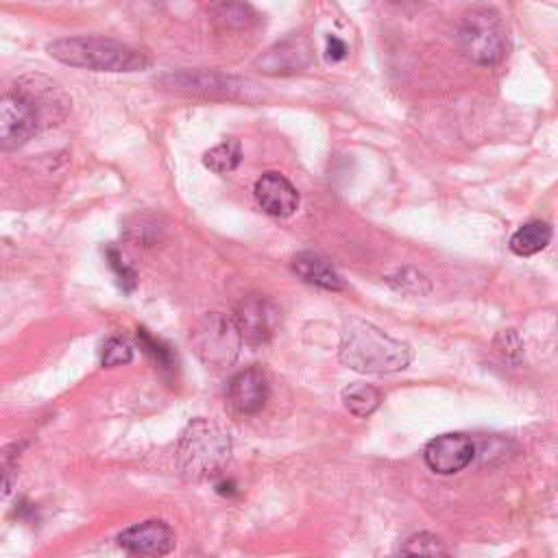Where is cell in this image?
I'll return each mask as SVG.
<instances>
[{
  "mask_svg": "<svg viewBox=\"0 0 558 558\" xmlns=\"http://www.w3.org/2000/svg\"><path fill=\"white\" fill-rule=\"evenodd\" d=\"M458 46L462 54L480 65L499 63L508 52L506 24L493 7H473L458 26Z\"/></svg>",
  "mask_w": 558,
  "mask_h": 558,
  "instance_id": "4",
  "label": "cell"
},
{
  "mask_svg": "<svg viewBox=\"0 0 558 558\" xmlns=\"http://www.w3.org/2000/svg\"><path fill=\"white\" fill-rule=\"evenodd\" d=\"M255 198L259 207L275 216V218H286L292 216L299 207V192L296 187L279 172H264L255 181Z\"/></svg>",
  "mask_w": 558,
  "mask_h": 558,
  "instance_id": "13",
  "label": "cell"
},
{
  "mask_svg": "<svg viewBox=\"0 0 558 558\" xmlns=\"http://www.w3.org/2000/svg\"><path fill=\"white\" fill-rule=\"evenodd\" d=\"M131 357H133V349L122 338H109L102 344V355H100L102 366H109V368L122 366V364H129Z\"/></svg>",
  "mask_w": 558,
  "mask_h": 558,
  "instance_id": "21",
  "label": "cell"
},
{
  "mask_svg": "<svg viewBox=\"0 0 558 558\" xmlns=\"http://www.w3.org/2000/svg\"><path fill=\"white\" fill-rule=\"evenodd\" d=\"M120 547L135 556H146V558H159L172 551L174 547V532L166 521H144L126 527L118 536Z\"/></svg>",
  "mask_w": 558,
  "mask_h": 558,
  "instance_id": "11",
  "label": "cell"
},
{
  "mask_svg": "<svg viewBox=\"0 0 558 558\" xmlns=\"http://www.w3.org/2000/svg\"><path fill=\"white\" fill-rule=\"evenodd\" d=\"M495 349L499 351V355L508 362H519L523 355V342L519 338V333L514 329H504L495 336Z\"/></svg>",
  "mask_w": 558,
  "mask_h": 558,
  "instance_id": "22",
  "label": "cell"
},
{
  "mask_svg": "<svg viewBox=\"0 0 558 558\" xmlns=\"http://www.w3.org/2000/svg\"><path fill=\"white\" fill-rule=\"evenodd\" d=\"M48 54L65 65L94 72H137L150 65V59L144 52L118 39L96 35L57 39L48 44Z\"/></svg>",
  "mask_w": 558,
  "mask_h": 558,
  "instance_id": "2",
  "label": "cell"
},
{
  "mask_svg": "<svg viewBox=\"0 0 558 558\" xmlns=\"http://www.w3.org/2000/svg\"><path fill=\"white\" fill-rule=\"evenodd\" d=\"M347 57V44L342 39H338L336 35L327 37V59L331 61H340Z\"/></svg>",
  "mask_w": 558,
  "mask_h": 558,
  "instance_id": "25",
  "label": "cell"
},
{
  "mask_svg": "<svg viewBox=\"0 0 558 558\" xmlns=\"http://www.w3.org/2000/svg\"><path fill=\"white\" fill-rule=\"evenodd\" d=\"M551 240V227L543 220H530L519 227L510 238V251L521 257L541 253Z\"/></svg>",
  "mask_w": 558,
  "mask_h": 558,
  "instance_id": "15",
  "label": "cell"
},
{
  "mask_svg": "<svg viewBox=\"0 0 558 558\" xmlns=\"http://www.w3.org/2000/svg\"><path fill=\"white\" fill-rule=\"evenodd\" d=\"M137 342H140V347L144 349V353H146L159 368H163V371H172V368H174L177 357H174V353L170 351V347H168L166 342H161L159 338L150 336L144 327L137 329Z\"/></svg>",
  "mask_w": 558,
  "mask_h": 558,
  "instance_id": "20",
  "label": "cell"
},
{
  "mask_svg": "<svg viewBox=\"0 0 558 558\" xmlns=\"http://www.w3.org/2000/svg\"><path fill=\"white\" fill-rule=\"evenodd\" d=\"M255 11L248 7V4H238V2H231V4H218L214 9V20L220 28L225 31H242V28H248L253 22H255Z\"/></svg>",
  "mask_w": 558,
  "mask_h": 558,
  "instance_id": "19",
  "label": "cell"
},
{
  "mask_svg": "<svg viewBox=\"0 0 558 558\" xmlns=\"http://www.w3.org/2000/svg\"><path fill=\"white\" fill-rule=\"evenodd\" d=\"M231 320L244 344L262 347L277 331L279 310L270 299L262 294H248L238 303Z\"/></svg>",
  "mask_w": 558,
  "mask_h": 558,
  "instance_id": "7",
  "label": "cell"
},
{
  "mask_svg": "<svg viewBox=\"0 0 558 558\" xmlns=\"http://www.w3.org/2000/svg\"><path fill=\"white\" fill-rule=\"evenodd\" d=\"M397 558H449V556L442 541L436 534L418 532L401 545Z\"/></svg>",
  "mask_w": 558,
  "mask_h": 558,
  "instance_id": "17",
  "label": "cell"
},
{
  "mask_svg": "<svg viewBox=\"0 0 558 558\" xmlns=\"http://www.w3.org/2000/svg\"><path fill=\"white\" fill-rule=\"evenodd\" d=\"M190 342L198 360L211 368L231 366L240 353L242 338L233 320L220 312L205 314L192 329Z\"/></svg>",
  "mask_w": 558,
  "mask_h": 558,
  "instance_id": "6",
  "label": "cell"
},
{
  "mask_svg": "<svg viewBox=\"0 0 558 558\" xmlns=\"http://www.w3.org/2000/svg\"><path fill=\"white\" fill-rule=\"evenodd\" d=\"M13 469H15V456L13 453H4L0 460V501L9 495L11 490V477H13Z\"/></svg>",
  "mask_w": 558,
  "mask_h": 558,
  "instance_id": "24",
  "label": "cell"
},
{
  "mask_svg": "<svg viewBox=\"0 0 558 558\" xmlns=\"http://www.w3.org/2000/svg\"><path fill=\"white\" fill-rule=\"evenodd\" d=\"M340 362L357 373H397L412 360V349L366 320H351L340 340Z\"/></svg>",
  "mask_w": 558,
  "mask_h": 558,
  "instance_id": "1",
  "label": "cell"
},
{
  "mask_svg": "<svg viewBox=\"0 0 558 558\" xmlns=\"http://www.w3.org/2000/svg\"><path fill=\"white\" fill-rule=\"evenodd\" d=\"M39 129V116L17 92L0 94V150H15Z\"/></svg>",
  "mask_w": 558,
  "mask_h": 558,
  "instance_id": "8",
  "label": "cell"
},
{
  "mask_svg": "<svg viewBox=\"0 0 558 558\" xmlns=\"http://www.w3.org/2000/svg\"><path fill=\"white\" fill-rule=\"evenodd\" d=\"M292 270L305 283H312L316 288H323V290H329V292H338V290L344 288V281L338 275V270L325 257H320L316 253H310V251L296 253L292 257Z\"/></svg>",
  "mask_w": 558,
  "mask_h": 558,
  "instance_id": "14",
  "label": "cell"
},
{
  "mask_svg": "<svg viewBox=\"0 0 558 558\" xmlns=\"http://www.w3.org/2000/svg\"><path fill=\"white\" fill-rule=\"evenodd\" d=\"M475 456V445L464 434H442L427 442L423 458L425 464L440 475H451L471 464Z\"/></svg>",
  "mask_w": 558,
  "mask_h": 558,
  "instance_id": "10",
  "label": "cell"
},
{
  "mask_svg": "<svg viewBox=\"0 0 558 558\" xmlns=\"http://www.w3.org/2000/svg\"><path fill=\"white\" fill-rule=\"evenodd\" d=\"M227 399L240 414H257L268 401V379L257 366L238 371L227 384Z\"/></svg>",
  "mask_w": 558,
  "mask_h": 558,
  "instance_id": "12",
  "label": "cell"
},
{
  "mask_svg": "<svg viewBox=\"0 0 558 558\" xmlns=\"http://www.w3.org/2000/svg\"><path fill=\"white\" fill-rule=\"evenodd\" d=\"M159 83L177 94L203 96V98H227V100H253L255 83L231 76L216 70H179L168 72Z\"/></svg>",
  "mask_w": 558,
  "mask_h": 558,
  "instance_id": "5",
  "label": "cell"
},
{
  "mask_svg": "<svg viewBox=\"0 0 558 558\" xmlns=\"http://www.w3.org/2000/svg\"><path fill=\"white\" fill-rule=\"evenodd\" d=\"M231 458V438L216 423L194 418L179 440V469L190 480L218 475Z\"/></svg>",
  "mask_w": 558,
  "mask_h": 558,
  "instance_id": "3",
  "label": "cell"
},
{
  "mask_svg": "<svg viewBox=\"0 0 558 558\" xmlns=\"http://www.w3.org/2000/svg\"><path fill=\"white\" fill-rule=\"evenodd\" d=\"M107 257H109V266L113 268V272H116V277H118L122 290L131 292V290L137 286V275H135V270H133L129 264H124L122 255H120L118 251H113V248H107Z\"/></svg>",
  "mask_w": 558,
  "mask_h": 558,
  "instance_id": "23",
  "label": "cell"
},
{
  "mask_svg": "<svg viewBox=\"0 0 558 558\" xmlns=\"http://www.w3.org/2000/svg\"><path fill=\"white\" fill-rule=\"evenodd\" d=\"M344 408L355 416H368L377 410L381 401V392L368 384H351L342 390Z\"/></svg>",
  "mask_w": 558,
  "mask_h": 558,
  "instance_id": "16",
  "label": "cell"
},
{
  "mask_svg": "<svg viewBox=\"0 0 558 558\" xmlns=\"http://www.w3.org/2000/svg\"><path fill=\"white\" fill-rule=\"evenodd\" d=\"M240 159H242V148L238 140H225L203 155V163L218 174H227L235 170Z\"/></svg>",
  "mask_w": 558,
  "mask_h": 558,
  "instance_id": "18",
  "label": "cell"
},
{
  "mask_svg": "<svg viewBox=\"0 0 558 558\" xmlns=\"http://www.w3.org/2000/svg\"><path fill=\"white\" fill-rule=\"evenodd\" d=\"M314 50L307 37L290 35L270 46L257 61L255 68L268 76H286L305 70L312 63Z\"/></svg>",
  "mask_w": 558,
  "mask_h": 558,
  "instance_id": "9",
  "label": "cell"
}]
</instances>
